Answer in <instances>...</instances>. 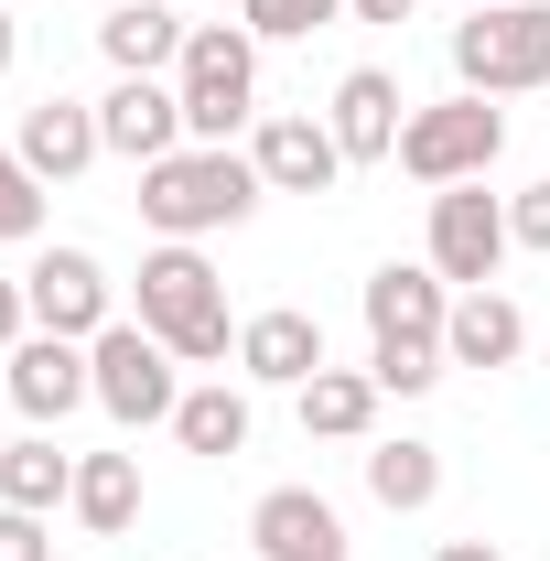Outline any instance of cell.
<instances>
[{
  "label": "cell",
  "mask_w": 550,
  "mask_h": 561,
  "mask_svg": "<svg viewBox=\"0 0 550 561\" xmlns=\"http://www.w3.org/2000/svg\"><path fill=\"white\" fill-rule=\"evenodd\" d=\"M173 443H184V454H206V465L249 454V389H227V378L184 389V400H173Z\"/></svg>",
  "instance_id": "22"
},
{
  "label": "cell",
  "mask_w": 550,
  "mask_h": 561,
  "mask_svg": "<svg viewBox=\"0 0 550 561\" xmlns=\"http://www.w3.org/2000/svg\"><path fill=\"white\" fill-rule=\"evenodd\" d=\"M0 378H11V411L33 421V432H55L76 400H98V367L76 335H22V346L0 356Z\"/></svg>",
  "instance_id": "10"
},
{
  "label": "cell",
  "mask_w": 550,
  "mask_h": 561,
  "mask_svg": "<svg viewBox=\"0 0 550 561\" xmlns=\"http://www.w3.org/2000/svg\"><path fill=\"white\" fill-rule=\"evenodd\" d=\"M378 400H389V389H378L367 367H313V378H302V432H313V443H367V432H378Z\"/></svg>",
  "instance_id": "19"
},
{
  "label": "cell",
  "mask_w": 550,
  "mask_h": 561,
  "mask_svg": "<svg viewBox=\"0 0 550 561\" xmlns=\"http://www.w3.org/2000/svg\"><path fill=\"white\" fill-rule=\"evenodd\" d=\"M507 249H518V238H507V206H496L485 184H443V195H432V271L443 280L485 291Z\"/></svg>",
  "instance_id": "8"
},
{
  "label": "cell",
  "mask_w": 550,
  "mask_h": 561,
  "mask_svg": "<svg viewBox=\"0 0 550 561\" xmlns=\"http://www.w3.org/2000/svg\"><path fill=\"white\" fill-rule=\"evenodd\" d=\"M98 140H108L119 162H162V151H184V98H173L162 76H119V87L98 98Z\"/></svg>",
  "instance_id": "13"
},
{
  "label": "cell",
  "mask_w": 550,
  "mask_h": 561,
  "mask_svg": "<svg viewBox=\"0 0 550 561\" xmlns=\"http://www.w3.org/2000/svg\"><path fill=\"white\" fill-rule=\"evenodd\" d=\"M0 561H55V540H44L33 507H0Z\"/></svg>",
  "instance_id": "27"
},
{
  "label": "cell",
  "mask_w": 550,
  "mask_h": 561,
  "mask_svg": "<svg viewBox=\"0 0 550 561\" xmlns=\"http://www.w3.org/2000/svg\"><path fill=\"white\" fill-rule=\"evenodd\" d=\"M507 238L550 260V184H529V195H507Z\"/></svg>",
  "instance_id": "26"
},
{
  "label": "cell",
  "mask_w": 550,
  "mask_h": 561,
  "mask_svg": "<svg viewBox=\"0 0 550 561\" xmlns=\"http://www.w3.org/2000/svg\"><path fill=\"white\" fill-rule=\"evenodd\" d=\"M345 0H238V22L260 33V44H302V33H324Z\"/></svg>",
  "instance_id": "24"
},
{
  "label": "cell",
  "mask_w": 550,
  "mask_h": 561,
  "mask_svg": "<svg viewBox=\"0 0 550 561\" xmlns=\"http://www.w3.org/2000/svg\"><path fill=\"white\" fill-rule=\"evenodd\" d=\"M367 496H378V507H400V518L432 507V496H443V454L411 443V432H400V443H367Z\"/></svg>",
  "instance_id": "23"
},
{
  "label": "cell",
  "mask_w": 550,
  "mask_h": 561,
  "mask_svg": "<svg viewBox=\"0 0 550 561\" xmlns=\"http://www.w3.org/2000/svg\"><path fill=\"white\" fill-rule=\"evenodd\" d=\"M66 507L98 529V540H130V518H140V454H76V496H66Z\"/></svg>",
  "instance_id": "21"
},
{
  "label": "cell",
  "mask_w": 550,
  "mask_h": 561,
  "mask_svg": "<svg viewBox=\"0 0 550 561\" xmlns=\"http://www.w3.org/2000/svg\"><path fill=\"white\" fill-rule=\"evenodd\" d=\"M11 55H22V33H11V11H0V76H11Z\"/></svg>",
  "instance_id": "31"
},
{
  "label": "cell",
  "mask_w": 550,
  "mask_h": 561,
  "mask_svg": "<svg viewBox=\"0 0 550 561\" xmlns=\"http://www.w3.org/2000/svg\"><path fill=\"white\" fill-rule=\"evenodd\" d=\"M173 98H184V140L249 130V108H260V33L249 22H195L184 66H173Z\"/></svg>",
  "instance_id": "4"
},
{
  "label": "cell",
  "mask_w": 550,
  "mask_h": 561,
  "mask_svg": "<svg viewBox=\"0 0 550 561\" xmlns=\"http://www.w3.org/2000/svg\"><path fill=\"white\" fill-rule=\"evenodd\" d=\"M454 76L465 98H529L550 87V0H485L454 22Z\"/></svg>",
  "instance_id": "5"
},
{
  "label": "cell",
  "mask_w": 550,
  "mask_h": 561,
  "mask_svg": "<svg viewBox=\"0 0 550 561\" xmlns=\"http://www.w3.org/2000/svg\"><path fill=\"white\" fill-rule=\"evenodd\" d=\"M22 335H33V302H22V280H11V271H0V356H11V346H22Z\"/></svg>",
  "instance_id": "28"
},
{
  "label": "cell",
  "mask_w": 550,
  "mask_h": 561,
  "mask_svg": "<svg viewBox=\"0 0 550 561\" xmlns=\"http://www.w3.org/2000/svg\"><path fill=\"white\" fill-rule=\"evenodd\" d=\"M76 496V454L55 432H22V443H0V507H33V518H55Z\"/></svg>",
  "instance_id": "20"
},
{
  "label": "cell",
  "mask_w": 550,
  "mask_h": 561,
  "mask_svg": "<svg viewBox=\"0 0 550 561\" xmlns=\"http://www.w3.org/2000/svg\"><path fill=\"white\" fill-rule=\"evenodd\" d=\"M345 11H356V22H411L421 0H345Z\"/></svg>",
  "instance_id": "29"
},
{
  "label": "cell",
  "mask_w": 550,
  "mask_h": 561,
  "mask_svg": "<svg viewBox=\"0 0 550 561\" xmlns=\"http://www.w3.org/2000/svg\"><path fill=\"white\" fill-rule=\"evenodd\" d=\"M22 302H33V335H108L119 313H108V271L87 260V249H44L33 271H22Z\"/></svg>",
  "instance_id": "9"
},
{
  "label": "cell",
  "mask_w": 550,
  "mask_h": 561,
  "mask_svg": "<svg viewBox=\"0 0 550 561\" xmlns=\"http://www.w3.org/2000/svg\"><path fill=\"white\" fill-rule=\"evenodd\" d=\"M465 11H485V0H465Z\"/></svg>",
  "instance_id": "32"
},
{
  "label": "cell",
  "mask_w": 550,
  "mask_h": 561,
  "mask_svg": "<svg viewBox=\"0 0 550 561\" xmlns=\"http://www.w3.org/2000/svg\"><path fill=\"white\" fill-rule=\"evenodd\" d=\"M260 162L249 151H227V140H195V151H162V162H140V216L162 227V238H216V227H249L260 216Z\"/></svg>",
  "instance_id": "2"
},
{
  "label": "cell",
  "mask_w": 550,
  "mask_h": 561,
  "mask_svg": "<svg viewBox=\"0 0 550 561\" xmlns=\"http://www.w3.org/2000/svg\"><path fill=\"white\" fill-rule=\"evenodd\" d=\"M400 108H411V98H400V76H389V66H345V76H335V108H324V130H335L345 162H400V130H411Z\"/></svg>",
  "instance_id": "12"
},
{
  "label": "cell",
  "mask_w": 550,
  "mask_h": 561,
  "mask_svg": "<svg viewBox=\"0 0 550 561\" xmlns=\"http://www.w3.org/2000/svg\"><path fill=\"white\" fill-rule=\"evenodd\" d=\"M87 367H98V411L119 421V432H140V421H173V400H184V356L162 346L151 324H108V335H87Z\"/></svg>",
  "instance_id": "7"
},
{
  "label": "cell",
  "mask_w": 550,
  "mask_h": 561,
  "mask_svg": "<svg viewBox=\"0 0 550 561\" xmlns=\"http://www.w3.org/2000/svg\"><path fill=\"white\" fill-rule=\"evenodd\" d=\"M443 356H454V367H518V356H529V313H518V302L485 280V291H465V302H454Z\"/></svg>",
  "instance_id": "18"
},
{
  "label": "cell",
  "mask_w": 550,
  "mask_h": 561,
  "mask_svg": "<svg viewBox=\"0 0 550 561\" xmlns=\"http://www.w3.org/2000/svg\"><path fill=\"white\" fill-rule=\"evenodd\" d=\"M432 561H507V551H496V540H443Z\"/></svg>",
  "instance_id": "30"
},
{
  "label": "cell",
  "mask_w": 550,
  "mask_h": 561,
  "mask_svg": "<svg viewBox=\"0 0 550 561\" xmlns=\"http://www.w3.org/2000/svg\"><path fill=\"white\" fill-rule=\"evenodd\" d=\"M443 324H454V280L432 260H389L367 271V378L389 400H421L454 356H443Z\"/></svg>",
  "instance_id": "1"
},
{
  "label": "cell",
  "mask_w": 550,
  "mask_h": 561,
  "mask_svg": "<svg viewBox=\"0 0 550 561\" xmlns=\"http://www.w3.org/2000/svg\"><path fill=\"white\" fill-rule=\"evenodd\" d=\"M507 151V108L496 98H443V108H411V130H400V173L411 184H485V162Z\"/></svg>",
  "instance_id": "6"
},
{
  "label": "cell",
  "mask_w": 550,
  "mask_h": 561,
  "mask_svg": "<svg viewBox=\"0 0 550 561\" xmlns=\"http://www.w3.org/2000/svg\"><path fill=\"white\" fill-rule=\"evenodd\" d=\"M238 367H249L260 389H302V378L324 367V324H313L302 302H271V313L238 324Z\"/></svg>",
  "instance_id": "15"
},
{
  "label": "cell",
  "mask_w": 550,
  "mask_h": 561,
  "mask_svg": "<svg viewBox=\"0 0 550 561\" xmlns=\"http://www.w3.org/2000/svg\"><path fill=\"white\" fill-rule=\"evenodd\" d=\"M11 151H22V162H33L44 184H76V173H87V162H98L108 140H98V108H76V98H33Z\"/></svg>",
  "instance_id": "17"
},
{
  "label": "cell",
  "mask_w": 550,
  "mask_h": 561,
  "mask_svg": "<svg viewBox=\"0 0 550 561\" xmlns=\"http://www.w3.org/2000/svg\"><path fill=\"white\" fill-rule=\"evenodd\" d=\"M140 324H151L162 346L184 356V367H216V356H238L227 280L206 271V249H195V238H162V249L140 260Z\"/></svg>",
  "instance_id": "3"
},
{
  "label": "cell",
  "mask_w": 550,
  "mask_h": 561,
  "mask_svg": "<svg viewBox=\"0 0 550 561\" xmlns=\"http://www.w3.org/2000/svg\"><path fill=\"white\" fill-rule=\"evenodd\" d=\"M249 162H260V184L271 195H335L345 151L324 119H302V108H280V119H260V140H249Z\"/></svg>",
  "instance_id": "14"
},
{
  "label": "cell",
  "mask_w": 550,
  "mask_h": 561,
  "mask_svg": "<svg viewBox=\"0 0 550 561\" xmlns=\"http://www.w3.org/2000/svg\"><path fill=\"white\" fill-rule=\"evenodd\" d=\"M44 227V173L22 151H0V238H33Z\"/></svg>",
  "instance_id": "25"
},
{
  "label": "cell",
  "mask_w": 550,
  "mask_h": 561,
  "mask_svg": "<svg viewBox=\"0 0 550 561\" xmlns=\"http://www.w3.org/2000/svg\"><path fill=\"white\" fill-rule=\"evenodd\" d=\"M249 551H260V561H356V540H345L335 496H313V486H271L260 507H249Z\"/></svg>",
  "instance_id": "11"
},
{
  "label": "cell",
  "mask_w": 550,
  "mask_h": 561,
  "mask_svg": "<svg viewBox=\"0 0 550 561\" xmlns=\"http://www.w3.org/2000/svg\"><path fill=\"white\" fill-rule=\"evenodd\" d=\"M184 33H195V22H184L173 0H119V11L98 22V55L119 76H173L184 66Z\"/></svg>",
  "instance_id": "16"
}]
</instances>
